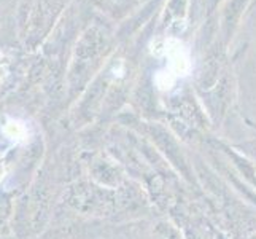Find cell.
Listing matches in <instances>:
<instances>
[{
	"label": "cell",
	"mask_w": 256,
	"mask_h": 239,
	"mask_svg": "<svg viewBox=\"0 0 256 239\" xmlns=\"http://www.w3.org/2000/svg\"><path fill=\"white\" fill-rule=\"evenodd\" d=\"M4 131L8 137L16 140V142H21V140H26V137H28V129H26L24 125H21V123H18V121H10L4 128Z\"/></svg>",
	"instance_id": "6da1fadb"
},
{
	"label": "cell",
	"mask_w": 256,
	"mask_h": 239,
	"mask_svg": "<svg viewBox=\"0 0 256 239\" xmlns=\"http://www.w3.org/2000/svg\"><path fill=\"white\" fill-rule=\"evenodd\" d=\"M4 175H5V167H4V163H2V159H0V182H2Z\"/></svg>",
	"instance_id": "7a4b0ae2"
}]
</instances>
